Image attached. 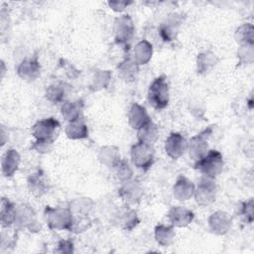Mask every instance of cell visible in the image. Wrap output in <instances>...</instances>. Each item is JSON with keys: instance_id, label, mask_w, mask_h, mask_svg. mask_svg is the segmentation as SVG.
Instances as JSON below:
<instances>
[{"instance_id": "1", "label": "cell", "mask_w": 254, "mask_h": 254, "mask_svg": "<svg viewBox=\"0 0 254 254\" xmlns=\"http://www.w3.org/2000/svg\"><path fill=\"white\" fill-rule=\"evenodd\" d=\"M194 168L205 177L213 179L222 171V155L216 150H210L202 158L195 162Z\"/></svg>"}, {"instance_id": "2", "label": "cell", "mask_w": 254, "mask_h": 254, "mask_svg": "<svg viewBox=\"0 0 254 254\" xmlns=\"http://www.w3.org/2000/svg\"><path fill=\"white\" fill-rule=\"evenodd\" d=\"M148 100L156 109H164L169 103V85L165 76L157 77L148 90Z\"/></svg>"}, {"instance_id": "3", "label": "cell", "mask_w": 254, "mask_h": 254, "mask_svg": "<svg viewBox=\"0 0 254 254\" xmlns=\"http://www.w3.org/2000/svg\"><path fill=\"white\" fill-rule=\"evenodd\" d=\"M46 214V220L49 224L50 228L57 229V230H69L72 225L73 215L71 210L62 207H56L52 208L50 206L46 207L45 210Z\"/></svg>"}, {"instance_id": "4", "label": "cell", "mask_w": 254, "mask_h": 254, "mask_svg": "<svg viewBox=\"0 0 254 254\" xmlns=\"http://www.w3.org/2000/svg\"><path fill=\"white\" fill-rule=\"evenodd\" d=\"M60 122L55 118H46L38 121L32 127V134L37 139V141L53 142L57 137L60 130Z\"/></svg>"}, {"instance_id": "5", "label": "cell", "mask_w": 254, "mask_h": 254, "mask_svg": "<svg viewBox=\"0 0 254 254\" xmlns=\"http://www.w3.org/2000/svg\"><path fill=\"white\" fill-rule=\"evenodd\" d=\"M132 163L139 169L147 171L154 162V149L152 145L138 142L131 148Z\"/></svg>"}, {"instance_id": "6", "label": "cell", "mask_w": 254, "mask_h": 254, "mask_svg": "<svg viewBox=\"0 0 254 254\" xmlns=\"http://www.w3.org/2000/svg\"><path fill=\"white\" fill-rule=\"evenodd\" d=\"M211 133V128H207L201 133L193 136L190 143H188V149L190 157L195 161L202 158L207 152V138Z\"/></svg>"}, {"instance_id": "7", "label": "cell", "mask_w": 254, "mask_h": 254, "mask_svg": "<svg viewBox=\"0 0 254 254\" xmlns=\"http://www.w3.org/2000/svg\"><path fill=\"white\" fill-rule=\"evenodd\" d=\"M215 185L210 178H202L194 190V197L198 204L208 205L215 199Z\"/></svg>"}, {"instance_id": "8", "label": "cell", "mask_w": 254, "mask_h": 254, "mask_svg": "<svg viewBox=\"0 0 254 254\" xmlns=\"http://www.w3.org/2000/svg\"><path fill=\"white\" fill-rule=\"evenodd\" d=\"M188 149V142L187 140L179 133H172L165 145L166 153L172 159H178L185 154Z\"/></svg>"}, {"instance_id": "9", "label": "cell", "mask_w": 254, "mask_h": 254, "mask_svg": "<svg viewBox=\"0 0 254 254\" xmlns=\"http://www.w3.org/2000/svg\"><path fill=\"white\" fill-rule=\"evenodd\" d=\"M134 27L132 20L129 16L124 15L119 17L115 22V34L116 41L121 45H127V42L133 36Z\"/></svg>"}, {"instance_id": "10", "label": "cell", "mask_w": 254, "mask_h": 254, "mask_svg": "<svg viewBox=\"0 0 254 254\" xmlns=\"http://www.w3.org/2000/svg\"><path fill=\"white\" fill-rule=\"evenodd\" d=\"M128 119L130 126L136 130H139L140 128L151 122V119L146 109L138 103H133V105L131 106L128 114Z\"/></svg>"}, {"instance_id": "11", "label": "cell", "mask_w": 254, "mask_h": 254, "mask_svg": "<svg viewBox=\"0 0 254 254\" xmlns=\"http://www.w3.org/2000/svg\"><path fill=\"white\" fill-rule=\"evenodd\" d=\"M125 184L119 190V195L127 203H135L140 200L142 196V188L137 182H131L130 180L124 182Z\"/></svg>"}, {"instance_id": "12", "label": "cell", "mask_w": 254, "mask_h": 254, "mask_svg": "<svg viewBox=\"0 0 254 254\" xmlns=\"http://www.w3.org/2000/svg\"><path fill=\"white\" fill-rule=\"evenodd\" d=\"M169 219L174 226L183 227L190 224L193 219V213L182 206L173 207L169 211Z\"/></svg>"}, {"instance_id": "13", "label": "cell", "mask_w": 254, "mask_h": 254, "mask_svg": "<svg viewBox=\"0 0 254 254\" xmlns=\"http://www.w3.org/2000/svg\"><path fill=\"white\" fill-rule=\"evenodd\" d=\"M194 192L193 184L186 177H180L174 186V195L179 200L189 199Z\"/></svg>"}, {"instance_id": "14", "label": "cell", "mask_w": 254, "mask_h": 254, "mask_svg": "<svg viewBox=\"0 0 254 254\" xmlns=\"http://www.w3.org/2000/svg\"><path fill=\"white\" fill-rule=\"evenodd\" d=\"M209 225L213 232L217 234H224L228 231L231 225V219L229 218L227 213L218 211L210 216Z\"/></svg>"}, {"instance_id": "15", "label": "cell", "mask_w": 254, "mask_h": 254, "mask_svg": "<svg viewBox=\"0 0 254 254\" xmlns=\"http://www.w3.org/2000/svg\"><path fill=\"white\" fill-rule=\"evenodd\" d=\"M18 74L26 80H34L40 74V64L36 60H25L18 67Z\"/></svg>"}, {"instance_id": "16", "label": "cell", "mask_w": 254, "mask_h": 254, "mask_svg": "<svg viewBox=\"0 0 254 254\" xmlns=\"http://www.w3.org/2000/svg\"><path fill=\"white\" fill-rule=\"evenodd\" d=\"M65 134L70 139H83L88 136L87 126L81 117L68 122L65 128Z\"/></svg>"}, {"instance_id": "17", "label": "cell", "mask_w": 254, "mask_h": 254, "mask_svg": "<svg viewBox=\"0 0 254 254\" xmlns=\"http://www.w3.org/2000/svg\"><path fill=\"white\" fill-rule=\"evenodd\" d=\"M20 164V156L17 151L11 149L6 152L2 160V172L6 177L12 176L18 169Z\"/></svg>"}, {"instance_id": "18", "label": "cell", "mask_w": 254, "mask_h": 254, "mask_svg": "<svg viewBox=\"0 0 254 254\" xmlns=\"http://www.w3.org/2000/svg\"><path fill=\"white\" fill-rule=\"evenodd\" d=\"M17 209L13 203H11L5 197L2 198L1 202V222L3 227L10 226L16 221Z\"/></svg>"}, {"instance_id": "19", "label": "cell", "mask_w": 254, "mask_h": 254, "mask_svg": "<svg viewBox=\"0 0 254 254\" xmlns=\"http://www.w3.org/2000/svg\"><path fill=\"white\" fill-rule=\"evenodd\" d=\"M152 57V45L147 41H141L134 49V62L137 64H145Z\"/></svg>"}, {"instance_id": "20", "label": "cell", "mask_w": 254, "mask_h": 254, "mask_svg": "<svg viewBox=\"0 0 254 254\" xmlns=\"http://www.w3.org/2000/svg\"><path fill=\"white\" fill-rule=\"evenodd\" d=\"M83 108V102L81 100H76L72 102H64L62 107V114L68 122L78 119Z\"/></svg>"}, {"instance_id": "21", "label": "cell", "mask_w": 254, "mask_h": 254, "mask_svg": "<svg viewBox=\"0 0 254 254\" xmlns=\"http://www.w3.org/2000/svg\"><path fill=\"white\" fill-rule=\"evenodd\" d=\"M159 136L158 127L151 121L142 128L138 130V140L149 145H152L156 142Z\"/></svg>"}, {"instance_id": "22", "label": "cell", "mask_w": 254, "mask_h": 254, "mask_svg": "<svg viewBox=\"0 0 254 254\" xmlns=\"http://www.w3.org/2000/svg\"><path fill=\"white\" fill-rule=\"evenodd\" d=\"M117 222L122 228L130 230L138 224L139 219L136 212L127 207L119 211V214L117 215Z\"/></svg>"}, {"instance_id": "23", "label": "cell", "mask_w": 254, "mask_h": 254, "mask_svg": "<svg viewBox=\"0 0 254 254\" xmlns=\"http://www.w3.org/2000/svg\"><path fill=\"white\" fill-rule=\"evenodd\" d=\"M28 186L31 192L37 196L43 195L44 193H46L48 190V186L41 172H38L29 178Z\"/></svg>"}, {"instance_id": "24", "label": "cell", "mask_w": 254, "mask_h": 254, "mask_svg": "<svg viewBox=\"0 0 254 254\" xmlns=\"http://www.w3.org/2000/svg\"><path fill=\"white\" fill-rule=\"evenodd\" d=\"M155 237L160 245L169 246L175 238V231L171 226L159 225L155 228Z\"/></svg>"}, {"instance_id": "25", "label": "cell", "mask_w": 254, "mask_h": 254, "mask_svg": "<svg viewBox=\"0 0 254 254\" xmlns=\"http://www.w3.org/2000/svg\"><path fill=\"white\" fill-rule=\"evenodd\" d=\"M119 74L126 80H134L138 72L137 64L131 59H125L118 66Z\"/></svg>"}, {"instance_id": "26", "label": "cell", "mask_w": 254, "mask_h": 254, "mask_svg": "<svg viewBox=\"0 0 254 254\" xmlns=\"http://www.w3.org/2000/svg\"><path fill=\"white\" fill-rule=\"evenodd\" d=\"M99 160L108 167H114L120 160L118 149L115 147H104L100 150Z\"/></svg>"}, {"instance_id": "27", "label": "cell", "mask_w": 254, "mask_h": 254, "mask_svg": "<svg viewBox=\"0 0 254 254\" xmlns=\"http://www.w3.org/2000/svg\"><path fill=\"white\" fill-rule=\"evenodd\" d=\"M65 95H66V88L63 83H55L49 86L46 92V96L48 100L54 103L63 102L64 100Z\"/></svg>"}, {"instance_id": "28", "label": "cell", "mask_w": 254, "mask_h": 254, "mask_svg": "<svg viewBox=\"0 0 254 254\" xmlns=\"http://www.w3.org/2000/svg\"><path fill=\"white\" fill-rule=\"evenodd\" d=\"M113 168L115 169V174L119 180H121L123 182H127L131 179L132 170L126 161L119 160Z\"/></svg>"}, {"instance_id": "29", "label": "cell", "mask_w": 254, "mask_h": 254, "mask_svg": "<svg viewBox=\"0 0 254 254\" xmlns=\"http://www.w3.org/2000/svg\"><path fill=\"white\" fill-rule=\"evenodd\" d=\"M236 39L240 43L245 44H253V27L252 25L246 24L241 26L236 31Z\"/></svg>"}, {"instance_id": "30", "label": "cell", "mask_w": 254, "mask_h": 254, "mask_svg": "<svg viewBox=\"0 0 254 254\" xmlns=\"http://www.w3.org/2000/svg\"><path fill=\"white\" fill-rule=\"evenodd\" d=\"M240 212L244 216L246 222L251 223L253 220V200L251 199L249 201L244 202Z\"/></svg>"}, {"instance_id": "31", "label": "cell", "mask_w": 254, "mask_h": 254, "mask_svg": "<svg viewBox=\"0 0 254 254\" xmlns=\"http://www.w3.org/2000/svg\"><path fill=\"white\" fill-rule=\"evenodd\" d=\"M53 146V142H46V141H36L33 146L32 149L40 152V153H47L52 149Z\"/></svg>"}, {"instance_id": "32", "label": "cell", "mask_w": 254, "mask_h": 254, "mask_svg": "<svg viewBox=\"0 0 254 254\" xmlns=\"http://www.w3.org/2000/svg\"><path fill=\"white\" fill-rule=\"evenodd\" d=\"M72 243L68 240H63L58 244V249H56V252L60 253H70L73 251Z\"/></svg>"}]
</instances>
